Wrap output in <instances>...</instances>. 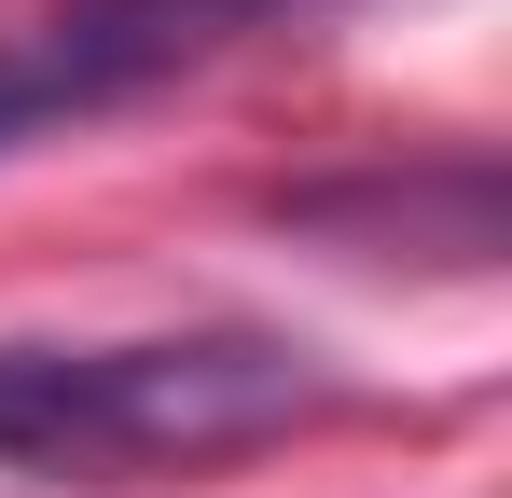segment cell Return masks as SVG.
Here are the masks:
<instances>
[{"label":"cell","mask_w":512,"mask_h":498,"mask_svg":"<svg viewBox=\"0 0 512 498\" xmlns=\"http://www.w3.org/2000/svg\"><path fill=\"white\" fill-rule=\"evenodd\" d=\"M346 415L305 332H0V471L28 485H208Z\"/></svg>","instance_id":"cell-1"},{"label":"cell","mask_w":512,"mask_h":498,"mask_svg":"<svg viewBox=\"0 0 512 498\" xmlns=\"http://www.w3.org/2000/svg\"><path fill=\"white\" fill-rule=\"evenodd\" d=\"M291 14H333V0H42V14L0 28V153L56 139L84 111H125V97L208 70Z\"/></svg>","instance_id":"cell-2"}]
</instances>
